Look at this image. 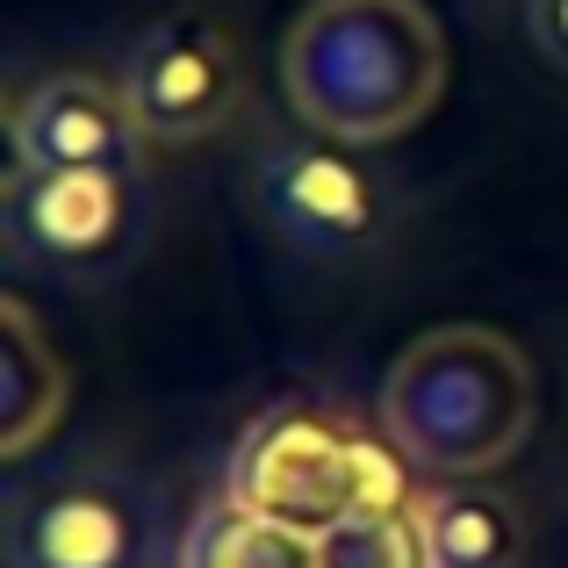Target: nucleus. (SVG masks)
Wrapping results in <instances>:
<instances>
[{
    "label": "nucleus",
    "mask_w": 568,
    "mask_h": 568,
    "mask_svg": "<svg viewBox=\"0 0 568 568\" xmlns=\"http://www.w3.org/2000/svg\"><path fill=\"white\" fill-rule=\"evenodd\" d=\"M410 460L317 410H260L223 468V497L266 526L317 540L361 511H410Z\"/></svg>",
    "instance_id": "7ed1b4c3"
},
{
    "label": "nucleus",
    "mask_w": 568,
    "mask_h": 568,
    "mask_svg": "<svg viewBox=\"0 0 568 568\" xmlns=\"http://www.w3.org/2000/svg\"><path fill=\"white\" fill-rule=\"evenodd\" d=\"M14 568H130L138 561V504L115 483H51L8 511Z\"/></svg>",
    "instance_id": "6e6552de"
},
{
    "label": "nucleus",
    "mask_w": 568,
    "mask_h": 568,
    "mask_svg": "<svg viewBox=\"0 0 568 568\" xmlns=\"http://www.w3.org/2000/svg\"><path fill=\"white\" fill-rule=\"evenodd\" d=\"M540 382L518 338L489 324H432L382 375V432L410 468L483 483L532 439Z\"/></svg>",
    "instance_id": "f03ea898"
},
{
    "label": "nucleus",
    "mask_w": 568,
    "mask_h": 568,
    "mask_svg": "<svg viewBox=\"0 0 568 568\" xmlns=\"http://www.w3.org/2000/svg\"><path fill=\"white\" fill-rule=\"evenodd\" d=\"M144 130L123 80L43 72L8 109V166L22 173H130L144 181Z\"/></svg>",
    "instance_id": "423d86ee"
},
{
    "label": "nucleus",
    "mask_w": 568,
    "mask_h": 568,
    "mask_svg": "<svg viewBox=\"0 0 568 568\" xmlns=\"http://www.w3.org/2000/svg\"><path fill=\"white\" fill-rule=\"evenodd\" d=\"M526 37L555 72H568V0H526Z\"/></svg>",
    "instance_id": "ddd939ff"
},
{
    "label": "nucleus",
    "mask_w": 568,
    "mask_h": 568,
    "mask_svg": "<svg viewBox=\"0 0 568 568\" xmlns=\"http://www.w3.org/2000/svg\"><path fill=\"white\" fill-rule=\"evenodd\" d=\"M181 568H310V540L237 511L231 497H209L202 518H194V532H187Z\"/></svg>",
    "instance_id": "9b49d317"
},
{
    "label": "nucleus",
    "mask_w": 568,
    "mask_h": 568,
    "mask_svg": "<svg viewBox=\"0 0 568 568\" xmlns=\"http://www.w3.org/2000/svg\"><path fill=\"white\" fill-rule=\"evenodd\" d=\"M252 202H260L266 231L281 245L310 252V260L361 252L388 216L375 173L353 159V144H332L317 130L310 138H281L252 159Z\"/></svg>",
    "instance_id": "39448f33"
},
{
    "label": "nucleus",
    "mask_w": 568,
    "mask_h": 568,
    "mask_svg": "<svg viewBox=\"0 0 568 568\" xmlns=\"http://www.w3.org/2000/svg\"><path fill=\"white\" fill-rule=\"evenodd\" d=\"M138 237L130 173H22L8 166V252L37 266H109Z\"/></svg>",
    "instance_id": "0eeeda50"
},
{
    "label": "nucleus",
    "mask_w": 568,
    "mask_h": 568,
    "mask_svg": "<svg viewBox=\"0 0 568 568\" xmlns=\"http://www.w3.org/2000/svg\"><path fill=\"white\" fill-rule=\"evenodd\" d=\"M281 87L332 144H388L446 94V29L425 0H310L281 37Z\"/></svg>",
    "instance_id": "f257e3e1"
},
{
    "label": "nucleus",
    "mask_w": 568,
    "mask_h": 568,
    "mask_svg": "<svg viewBox=\"0 0 568 568\" xmlns=\"http://www.w3.org/2000/svg\"><path fill=\"white\" fill-rule=\"evenodd\" d=\"M115 80H123L152 152H187V144L231 130V115L245 109V51L202 8H173L152 29H138Z\"/></svg>",
    "instance_id": "20e7f679"
},
{
    "label": "nucleus",
    "mask_w": 568,
    "mask_h": 568,
    "mask_svg": "<svg viewBox=\"0 0 568 568\" xmlns=\"http://www.w3.org/2000/svg\"><path fill=\"white\" fill-rule=\"evenodd\" d=\"M0 332H8V346H0V454L29 460L37 439H51V425L65 417L72 382H65V361L51 353V338H43L37 310L22 295L0 303Z\"/></svg>",
    "instance_id": "9d476101"
},
{
    "label": "nucleus",
    "mask_w": 568,
    "mask_h": 568,
    "mask_svg": "<svg viewBox=\"0 0 568 568\" xmlns=\"http://www.w3.org/2000/svg\"><path fill=\"white\" fill-rule=\"evenodd\" d=\"M410 526L425 568H518L526 561V511L489 483H439L410 497Z\"/></svg>",
    "instance_id": "1a4fd4ad"
},
{
    "label": "nucleus",
    "mask_w": 568,
    "mask_h": 568,
    "mask_svg": "<svg viewBox=\"0 0 568 568\" xmlns=\"http://www.w3.org/2000/svg\"><path fill=\"white\" fill-rule=\"evenodd\" d=\"M310 568H425L410 511H361L310 540Z\"/></svg>",
    "instance_id": "f8f14e48"
}]
</instances>
